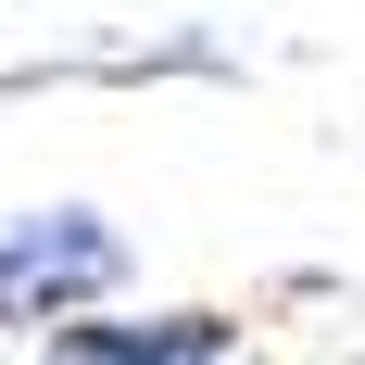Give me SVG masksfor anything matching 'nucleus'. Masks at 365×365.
Segmentation results:
<instances>
[{"label":"nucleus","instance_id":"1","mask_svg":"<svg viewBox=\"0 0 365 365\" xmlns=\"http://www.w3.org/2000/svg\"><path fill=\"white\" fill-rule=\"evenodd\" d=\"M126 290V227H101L88 202H38V215H0V328H51L101 315Z\"/></svg>","mask_w":365,"mask_h":365},{"label":"nucleus","instance_id":"2","mask_svg":"<svg viewBox=\"0 0 365 365\" xmlns=\"http://www.w3.org/2000/svg\"><path fill=\"white\" fill-rule=\"evenodd\" d=\"M51 365H264L240 315L215 302H177V315H76L51 340Z\"/></svg>","mask_w":365,"mask_h":365}]
</instances>
